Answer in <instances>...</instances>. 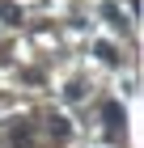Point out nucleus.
Masks as SVG:
<instances>
[{"label": "nucleus", "instance_id": "obj_1", "mask_svg": "<svg viewBox=\"0 0 144 148\" xmlns=\"http://www.w3.org/2000/svg\"><path fill=\"white\" fill-rule=\"evenodd\" d=\"M102 119H106V127H110V131H119L123 123H127V114H123V102H102Z\"/></svg>", "mask_w": 144, "mask_h": 148}, {"label": "nucleus", "instance_id": "obj_2", "mask_svg": "<svg viewBox=\"0 0 144 148\" xmlns=\"http://www.w3.org/2000/svg\"><path fill=\"white\" fill-rule=\"evenodd\" d=\"M93 55H98L102 64H119V51H114V42H93Z\"/></svg>", "mask_w": 144, "mask_h": 148}, {"label": "nucleus", "instance_id": "obj_3", "mask_svg": "<svg viewBox=\"0 0 144 148\" xmlns=\"http://www.w3.org/2000/svg\"><path fill=\"white\" fill-rule=\"evenodd\" d=\"M47 131H51L55 140H68V136H72V127H68V119H64V114H55V119L47 123Z\"/></svg>", "mask_w": 144, "mask_h": 148}, {"label": "nucleus", "instance_id": "obj_4", "mask_svg": "<svg viewBox=\"0 0 144 148\" xmlns=\"http://www.w3.org/2000/svg\"><path fill=\"white\" fill-rule=\"evenodd\" d=\"M102 13L110 17V25H114V30H123V17H119V9H114V4H102Z\"/></svg>", "mask_w": 144, "mask_h": 148}, {"label": "nucleus", "instance_id": "obj_5", "mask_svg": "<svg viewBox=\"0 0 144 148\" xmlns=\"http://www.w3.org/2000/svg\"><path fill=\"white\" fill-rule=\"evenodd\" d=\"M0 13H4V21H21V13H17V4H9V0L0 4Z\"/></svg>", "mask_w": 144, "mask_h": 148}]
</instances>
